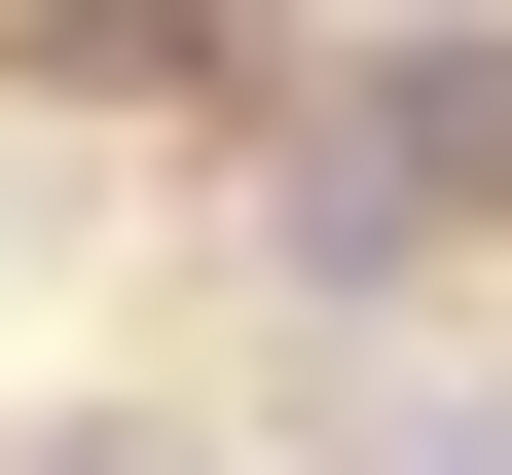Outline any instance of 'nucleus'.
Returning a JSON list of instances; mask_svg holds the SVG:
<instances>
[{"mask_svg":"<svg viewBox=\"0 0 512 475\" xmlns=\"http://www.w3.org/2000/svg\"><path fill=\"white\" fill-rule=\"evenodd\" d=\"M439 256H512V37H366L293 110V293H439Z\"/></svg>","mask_w":512,"mask_h":475,"instance_id":"nucleus-1","label":"nucleus"},{"mask_svg":"<svg viewBox=\"0 0 512 475\" xmlns=\"http://www.w3.org/2000/svg\"><path fill=\"white\" fill-rule=\"evenodd\" d=\"M37 74H256V0H37Z\"/></svg>","mask_w":512,"mask_h":475,"instance_id":"nucleus-2","label":"nucleus"}]
</instances>
